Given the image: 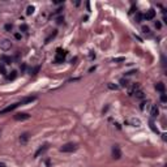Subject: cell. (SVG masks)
Here are the masks:
<instances>
[{"label":"cell","instance_id":"7c38bea8","mask_svg":"<svg viewBox=\"0 0 167 167\" xmlns=\"http://www.w3.org/2000/svg\"><path fill=\"white\" fill-rule=\"evenodd\" d=\"M56 34H57V31H56V30H54V31H52V33H51V34H50V35H48L47 38H46L45 43H48V42H50V41H51V39H54V38L56 37Z\"/></svg>","mask_w":167,"mask_h":167},{"label":"cell","instance_id":"30bf717a","mask_svg":"<svg viewBox=\"0 0 167 167\" xmlns=\"http://www.w3.org/2000/svg\"><path fill=\"white\" fill-rule=\"evenodd\" d=\"M155 89L159 91V93H164V90H166L163 82H158V84H155Z\"/></svg>","mask_w":167,"mask_h":167},{"label":"cell","instance_id":"5b68a950","mask_svg":"<svg viewBox=\"0 0 167 167\" xmlns=\"http://www.w3.org/2000/svg\"><path fill=\"white\" fill-rule=\"evenodd\" d=\"M11 47H12V42L9 39H1L0 41V48H1L3 51H8Z\"/></svg>","mask_w":167,"mask_h":167},{"label":"cell","instance_id":"4316f807","mask_svg":"<svg viewBox=\"0 0 167 167\" xmlns=\"http://www.w3.org/2000/svg\"><path fill=\"white\" fill-rule=\"evenodd\" d=\"M161 101H162V102H166V101H167V97H166V94H164V93L161 94Z\"/></svg>","mask_w":167,"mask_h":167},{"label":"cell","instance_id":"2e32d148","mask_svg":"<svg viewBox=\"0 0 167 167\" xmlns=\"http://www.w3.org/2000/svg\"><path fill=\"white\" fill-rule=\"evenodd\" d=\"M16 77H17V72H16V71H12V72H11V74H8V76H7V78H8L9 81H11V80H14Z\"/></svg>","mask_w":167,"mask_h":167},{"label":"cell","instance_id":"8992f818","mask_svg":"<svg viewBox=\"0 0 167 167\" xmlns=\"http://www.w3.org/2000/svg\"><path fill=\"white\" fill-rule=\"evenodd\" d=\"M112 158L114 159H120L122 158V151H120V149H119L118 145H115V146L112 147Z\"/></svg>","mask_w":167,"mask_h":167},{"label":"cell","instance_id":"44dd1931","mask_svg":"<svg viewBox=\"0 0 167 167\" xmlns=\"http://www.w3.org/2000/svg\"><path fill=\"white\" fill-rule=\"evenodd\" d=\"M107 86H108V89H111V90H118V89H119V86L118 85H115V84H107Z\"/></svg>","mask_w":167,"mask_h":167},{"label":"cell","instance_id":"8fae6325","mask_svg":"<svg viewBox=\"0 0 167 167\" xmlns=\"http://www.w3.org/2000/svg\"><path fill=\"white\" fill-rule=\"evenodd\" d=\"M47 149H48V145H43L42 147H39V149L37 150V153L34 154V157H35V158H37V157H39V154H42L43 151H46Z\"/></svg>","mask_w":167,"mask_h":167},{"label":"cell","instance_id":"7a4b0ae2","mask_svg":"<svg viewBox=\"0 0 167 167\" xmlns=\"http://www.w3.org/2000/svg\"><path fill=\"white\" fill-rule=\"evenodd\" d=\"M65 56H67V51L65 50H61V48H57L56 51V57H55V63H63L65 59Z\"/></svg>","mask_w":167,"mask_h":167},{"label":"cell","instance_id":"1f68e13d","mask_svg":"<svg viewBox=\"0 0 167 167\" xmlns=\"http://www.w3.org/2000/svg\"><path fill=\"white\" fill-rule=\"evenodd\" d=\"M145 105H147V102H142L141 106H140V108H141V110H144V108H145Z\"/></svg>","mask_w":167,"mask_h":167},{"label":"cell","instance_id":"836d02e7","mask_svg":"<svg viewBox=\"0 0 167 167\" xmlns=\"http://www.w3.org/2000/svg\"><path fill=\"white\" fill-rule=\"evenodd\" d=\"M63 20H64V17H59V18H57V22L61 24V21H63Z\"/></svg>","mask_w":167,"mask_h":167},{"label":"cell","instance_id":"603a6c76","mask_svg":"<svg viewBox=\"0 0 167 167\" xmlns=\"http://www.w3.org/2000/svg\"><path fill=\"white\" fill-rule=\"evenodd\" d=\"M149 124H150V128H151V130H153V132H155V133H158V129H157V128H155V127H154V123H153V122H151V120H150V123H149Z\"/></svg>","mask_w":167,"mask_h":167},{"label":"cell","instance_id":"d6986e66","mask_svg":"<svg viewBox=\"0 0 167 167\" xmlns=\"http://www.w3.org/2000/svg\"><path fill=\"white\" fill-rule=\"evenodd\" d=\"M130 124H132L133 127H140V125H141V122H140L138 119H132L130 120Z\"/></svg>","mask_w":167,"mask_h":167},{"label":"cell","instance_id":"9a60e30c","mask_svg":"<svg viewBox=\"0 0 167 167\" xmlns=\"http://www.w3.org/2000/svg\"><path fill=\"white\" fill-rule=\"evenodd\" d=\"M0 73L3 74V76H7V69H5V64H3V63H0Z\"/></svg>","mask_w":167,"mask_h":167},{"label":"cell","instance_id":"277c9868","mask_svg":"<svg viewBox=\"0 0 167 167\" xmlns=\"http://www.w3.org/2000/svg\"><path fill=\"white\" fill-rule=\"evenodd\" d=\"M30 119V115L26 112H18L14 115V120H17V122H24V120H29Z\"/></svg>","mask_w":167,"mask_h":167},{"label":"cell","instance_id":"3957f363","mask_svg":"<svg viewBox=\"0 0 167 167\" xmlns=\"http://www.w3.org/2000/svg\"><path fill=\"white\" fill-rule=\"evenodd\" d=\"M18 106H22V102H17V103H13V105L8 106V107L3 108V110L0 111V115H4V114H8V112H12L13 110H16V108L18 107Z\"/></svg>","mask_w":167,"mask_h":167},{"label":"cell","instance_id":"9c48e42d","mask_svg":"<svg viewBox=\"0 0 167 167\" xmlns=\"http://www.w3.org/2000/svg\"><path fill=\"white\" fill-rule=\"evenodd\" d=\"M0 59H1V61L0 63H3V64H11L12 63V59L9 56H5V55H1V56H0Z\"/></svg>","mask_w":167,"mask_h":167},{"label":"cell","instance_id":"52a82bcc","mask_svg":"<svg viewBox=\"0 0 167 167\" xmlns=\"http://www.w3.org/2000/svg\"><path fill=\"white\" fill-rule=\"evenodd\" d=\"M154 17H155V11H154V9H149V11H146V13L142 16V18H145V20H153Z\"/></svg>","mask_w":167,"mask_h":167},{"label":"cell","instance_id":"7402d4cb","mask_svg":"<svg viewBox=\"0 0 167 167\" xmlns=\"http://www.w3.org/2000/svg\"><path fill=\"white\" fill-rule=\"evenodd\" d=\"M141 20H142V14L140 13V12H137L136 13V22H141Z\"/></svg>","mask_w":167,"mask_h":167},{"label":"cell","instance_id":"f546056e","mask_svg":"<svg viewBox=\"0 0 167 167\" xmlns=\"http://www.w3.org/2000/svg\"><path fill=\"white\" fill-rule=\"evenodd\" d=\"M155 28H157V29H161V28H162V24L159 22V21H157V22H155Z\"/></svg>","mask_w":167,"mask_h":167},{"label":"cell","instance_id":"e0dca14e","mask_svg":"<svg viewBox=\"0 0 167 167\" xmlns=\"http://www.w3.org/2000/svg\"><path fill=\"white\" fill-rule=\"evenodd\" d=\"M119 84H120V86H122V88H127V86H128V80L127 78H120Z\"/></svg>","mask_w":167,"mask_h":167},{"label":"cell","instance_id":"ba28073f","mask_svg":"<svg viewBox=\"0 0 167 167\" xmlns=\"http://www.w3.org/2000/svg\"><path fill=\"white\" fill-rule=\"evenodd\" d=\"M158 114H159V110L157 107V105H153L151 106V110H150V115L153 116V118H155V116H158Z\"/></svg>","mask_w":167,"mask_h":167},{"label":"cell","instance_id":"4dcf8cb0","mask_svg":"<svg viewBox=\"0 0 167 167\" xmlns=\"http://www.w3.org/2000/svg\"><path fill=\"white\" fill-rule=\"evenodd\" d=\"M89 55H90V59H95V54H94L93 51H90V54H89Z\"/></svg>","mask_w":167,"mask_h":167},{"label":"cell","instance_id":"484cf974","mask_svg":"<svg viewBox=\"0 0 167 167\" xmlns=\"http://www.w3.org/2000/svg\"><path fill=\"white\" fill-rule=\"evenodd\" d=\"M20 30H21V31H28V25H25V24H22V25L20 26Z\"/></svg>","mask_w":167,"mask_h":167},{"label":"cell","instance_id":"e575fe53","mask_svg":"<svg viewBox=\"0 0 167 167\" xmlns=\"http://www.w3.org/2000/svg\"><path fill=\"white\" fill-rule=\"evenodd\" d=\"M0 167H5V164H4V163H0Z\"/></svg>","mask_w":167,"mask_h":167},{"label":"cell","instance_id":"4fadbf2b","mask_svg":"<svg viewBox=\"0 0 167 167\" xmlns=\"http://www.w3.org/2000/svg\"><path fill=\"white\" fill-rule=\"evenodd\" d=\"M34 11H35V7L34 5H29L28 8H26V14H28V16H30V14L34 13Z\"/></svg>","mask_w":167,"mask_h":167},{"label":"cell","instance_id":"83f0119b","mask_svg":"<svg viewBox=\"0 0 167 167\" xmlns=\"http://www.w3.org/2000/svg\"><path fill=\"white\" fill-rule=\"evenodd\" d=\"M124 57H116V59H114V61L115 63H119V61H124Z\"/></svg>","mask_w":167,"mask_h":167},{"label":"cell","instance_id":"ffe728a7","mask_svg":"<svg viewBox=\"0 0 167 167\" xmlns=\"http://www.w3.org/2000/svg\"><path fill=\"white\" fill-rule=\"evenodd\" d=\"M28 138H29V134H28V133H24L22 136L20 137V141L21 142H26V141H28Z\"/></svg>","mask_w":167,"mask_h":167},{"label":"cell","instance_id":"ac0fdd59","mask_svg":"<svg viewBox=\"0 0 167 167\" xmlns=\"http://www.w3.org/2000/svg\"><path fill=\"white\" fill-rule=\"evenodd\" d=\"M134 95H136V98H138V99H144V98H145L144 91H141V90L136 91V93H134Z\"/></svg>","mask_w":167,"mask_h":167},{"label":"cell","instance_id":"cb8c5ba5","mask_svg":"<svg viewBox=\"0 0 167 167\" xmlns=\"http://www.w3.org/2000/svg\"><path fill=\"white\" fill-rule=\"evenodd\" d=\"M4 28H5V30H7V31H11L12 29H13V25H12V24H7V25L4 26Z\"/></svg>","mask_w":167,"mask_h":167},{"label":"cell","instance_id":"f1b7e54d","mask_svg":"<svg viewBox=\"0 0 167 167\" xmlns=\"http://www.w3.org/2000/svg\"><path fill=\"white\" fill-rule=\"evenodd\" d=\"M142 31H144V33H150V29L147 28V26H142Z\"/></svg>","mask_w":167,"mask_h":167},{"label":"cell","instance_id":"6da1fadb","mask_svg":"<svg viewBox=\"0 0 167 167\" xmlns=\"http://www.w3.org/2000/svg\"><path fill=\"white\" fill-rule=\"evenodd\" d=\"M76 149H77L76 144H73V142H68V144L63 145V146L60 147V151H63V153H72V151H74Z\"/></svg>","mask_w":167,"mask_h":167},{"label":"cell","instance_id":"d6a6232c","mask_svg":"<svg viewBox=\"0 0 167 167\" xmlns=\"http://www.w3.org/2000/svg\"><path fill=\"white\" fill-rule=\"evenodd\" d=\"M14 38H16V39H21V34L16 33V34H14Z\"/></svg>","mask_w":167,"mask_h":167},{"label":"cell","instance_id":"5bb4252c","mask_svg":"<svg viewBox=\"0 0 167 167\" xmlns=\"http://www.w3.org/2000/svg\"><path fill=\"white\" fill-rule=\"evenodd\" d=\"M136 91H138V85H137V84H133L132 89L129 90V95H133V94L136 93Z\"/></svg>","mask_w":167,"mask_h":167},{"label":"cell","instance_id":"d4e9b609","mask_svg":"<svg viewBox=\"0 0 167 167\" xmlns=\"http://www.w3.org/2000/svg\"><path fill=\"white\" fill-rule=\"evenodd\" d=\"M39 68H41V67H35V68L33 69V72H31L30 74H33V76H35V74H37L38 72H39Z\"/></svg>","mask_w":167,"mask_h":167}]
</instances>
